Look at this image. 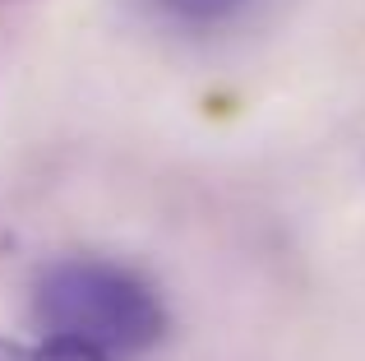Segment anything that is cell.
Masks as SVG:
<instances>
[{
  "instance_id": "obj_1",
  "label": "cell",
  "mask_w": 365,
  "mask_h": 361,
  "mask_svg": "<svg viewBox=\"0 0 365 361\" xmlns=\"http://www.w3.org/2000/svg\"><path fill=\"white\" fill-rule=\"evenodd\" d=\"M33 320L42 334L70 338L120 361L167 338V301L139 269L102 255H61L33 283Z\"/></svg>"
},
{
  "instance_id": "obj_2",
  "label": "cell",
  "mask_w": 365,
  "mask_h": 361,
  "mask_svg": "<svg viewBox=\"0 0 365 361\" xmlns=\"http://www.w3.org/2000/svg\"><path fill=\"white\" fill-rule=\"evenodd\" d=\"M0 361H111L102 352L83 343H70V338H0Z\"/></svg>"
},
{
  "instance_id": "obj_3",
  "label": "cell",
  "mask_w": 365,
  "mask_h": 361,
  "mask_svg": "<svg viewBox=\"0 0 365 361\" xmlns=\"http://www.w3.org/2000/svg\"><path fill=\"white\" fill-rule=\"evenodd\" d=\"M167 19L176 24H190V28H213V24H227L232 14H241L250 0H153Z\"/></svg>"
}]
</instances>
